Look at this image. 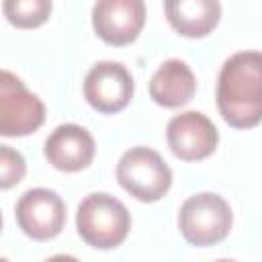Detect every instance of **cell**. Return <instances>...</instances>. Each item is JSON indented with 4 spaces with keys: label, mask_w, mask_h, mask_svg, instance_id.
<instances>
[{
    "label": "cell",
    "mask_w": 262,
    "mask_h": 262,
    "mask_svg": "<svg viewBox=\"0 0 262 262\" xmlns=\"http://www.w3.org/2000/svg\"><path fill=\"white\" fill-rule=\"evenodd\" d=\"M196 92V78L192 70L180 59L164 61L149 80V96L164 108H178L192 100Z\"/></svg>",
    "instance_id": "12"
},
{
    "label": "cell",
    "mask_w": 262,
    "mask_h": 262,
    "mask_svg": "<svg viewBox=\"0 0 262 262\" xmlns=\"http://www.w3.org/2000/svg\"><path fill=\"white\" fill-rule=\"evenodd\" d=\"M94 137L80 125L66 123L55 127L45 139L43 154L59 172H80L94 160Z\"/></svg>",
    "instance_id": "10"
},
{
    "label": "cell",
    "mask_w": 262,
    "mask_h": 262,
    "mask_svg": "<svg viewBox=\"0 0 262 262\" xmlns=\"http://www.w3.org/2000/svg\"><path fill=\"white\" fill-rule=\"evenodd\" d=\"M117 180L123 190L141 203L160 201L172 186V170L149 147H131L117 164Z\"/></svg>",
    "instance_id": "4"
},
{
    "label": "cell",
    "mask_w": 262,
    "mask_h": 262,
    "mask_svg": "<svg viewBox=\"0 0 262 262\" xmlns=\"http://www.w3.org/2000/svg\"><path fill=\"white\" fill-rule=\"evenodd\" d=\"M45 123V104L18 76L0 70V135L25 137Z\"/></svg>",
    "instance_id": "5"
},
{
    "label": "cell",
    "mask_w": 262,
    "mask_h": 262,
    "mask_svg": "<svg viewBox=\"0 0 262 262\" xmlns=\"http://www.w3.org/2000/svg\"><path fill=\"white\" fill-rule=\"evenodd\" d=\"M2 12L16 29H37L47 23L51 14V0H4Z\"/></svg>",
    "instance_id": "13"
},
{
    "label": "cell",
    "mask_w": 262,
    "mask_h": 262,
    "mask_svg": "<svg viewBox=\"0 0 262 262\" xmlns=\"http://www.w3.org/2000/svg\"><path fill=\"white\" fill-rule=\"evenodd\" d=\"M164 12L170 27L188 39H203L219 25V0H164Z\"/></svg>",
    "instance_id": "11"
},
{
    "label": "cell",
    "mask_w": 262,
    "mask_h": 262,
    "mask_svg": "<svg viewBox=\"0 0 262 262\" xmlns=\"http://www.w3.org/2000/svg\"><path fill=\"white\" fill-rule=\"evenodd\" d=\"M233 225L229 203L215 192H199L188 196L178 211V229L182 237L196 246L207 248L223 242Z\"/></svg>",
    "instance_id": "3"
},
{
    "label": "cell",
    "mask_w": 262,
    "mask_h": 262,
    "mask_svg": "<svg viewBox=\"0 0 262 262\" xmlns=\"http://www.w3.org/2000/svg\"><path fill=\"white\" fill-rule=\"evenodd\" d=\"M27 174V162L20 151L0 143V190L16 186Z\"/></svg>",
    "instance_id": "14"
},
{
    "label": "cell",
    "mask_w": 262,
    "mask_h": 262,
    "mask_svg": "<svg viewBox=\"0 0 262 262\" xmlns=\"http://www.w3.org/2000/svg\"><path fill=\"white\" fill-rule=\"evenodd\" d=\"M14 215L27 237L47 242L57 237L66 225V203L55 190L31 188L18 199Z\"/></svg>",
    "instance_id": "6"
},
{
    "label": "cell",
    "mask_w": 262,
    "mask_h": 262,
    "mask_svg": "<svg viewBox=\"0 0 262 262\" xmlns=\"http://www.w3.org/2000/svg\"><path fill=\"white\" fill-rule=\"evenodd\" d=\"M76 227L80 237L96 250H113L121 246L131 229V215L127 207L106 192H92L76 213Z\"/></svg>",
    "instance_id": "2"
},
{
    "label": "cell",
    "mask_w": 262,
    "mask_h": 262,
    "mask_svg": "<svg viewBox=\"0 0 262 262\" xmlns=\"http://www.w3.org/2000/svg\"><path fill=\"white\" fill-rule=\"evenodd\" d=\"M0 229H2V215H0Z\"/></svg>",
    "instance_id": "15"
},
{
    "label": "cell",
    "mask_w": 262,
    "mask_h": 262,
    "mask_svg": "<svg viewBox=\"0 0 262 262\" xmlns=\"http://www.w3.org/2000/svg\"><path fill=\"white\" fill-rule=\"evenodd\" d=\"M166 139L168 147L178 160L199 162L217 149L219 133L207 115L199 111H186L170 119Z\"/></svg>",
    "instance_id": "9"
},
{
    "label": "cell",
    "mask_w": 262,
    "mask_h": 262,
    "mask_svg": "<svg viewBox=\"0 0 262 262\" xmlns=\"http://www.w3.org/2000/svg\"><path fill=\"white\" fill-rule=\"evenodd\" d=\"M84 98L102 115L123 111L133 98V78L129 70L117 61H98L86 74Z\"/></svg>",
    "instance_id": "8"
},
{
    "label": "cell",
    "mask_w": 262,
    "mask_h": 262,
    "mask_svg": "<svg viewBox=\"0 0 262 262\" xmlns=\"http://www.w3.org/2000/svg\"><path fill=\"white\" fill-rule=\"evenodd\" d=\"M145 25L143 0H96L92 27L100 41L113 47L131 45Z\"/></svg>",
    "instance_id": "7"
},
{
    "label": "cell",
    "mask_w": 262,
    "mask_h": 262,
    "mask_svg": "<svg viewBox=\"0 0 262 262\" xmlns=\"http://www.w3.org/2000/svg\"><path fill=\"white\" fill-rule=\"evenodd\" d=\"M217 108L235 129H254L262 121V55L260 51L233 53L219 70Z\"/></svg>",
    "instance_id": "1"
}]
</instances>
